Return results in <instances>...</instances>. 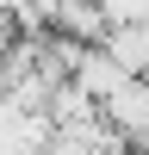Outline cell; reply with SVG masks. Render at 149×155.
<instances>
[{"mask_svg":"<svg viewBox=\"0 0 149 155\" xmlns=\"http://www.w3.org/2000/svg\"><path fill=\"white\" fill-rule=\"evenodd\" d=\"M44 25H50L56 37H74V44H106V31H112V12L99 6V0H56Z\"/></svg>","mask_w":149,"mask_h":155,"instance_id":"6da1fadb","label":"cell"},{"mask_svg":"<svg viewBox=\"0 0 149 155\" xmlns=\"http://www.w3.org/2000/svg\"><path fill=\"white\" fill-rule=\"evenodd\" d=\"M68 81H74V87H81V93H87V99H106V93H112V87H118V81H124V62H118V56H112V50H106V44H81V56H74V68H68Z\"/></svg>","mask_w":149,"mask_h":155,"instance_id":"7a4b0ae2","label":"cell"},{"mask_svg":"<svg viewBox=\"0 0 149 155\" xmlns=\"http://www.w3.org/2000/svg\"><path fill=\"white\" fill-rule=\"evenodd\" d=\"M0 93H6V81H0Z\"/></svg>","mask_w":149,"mask_h":155,"instance_id":"3957f363","label":"cell"}]
</instances>
